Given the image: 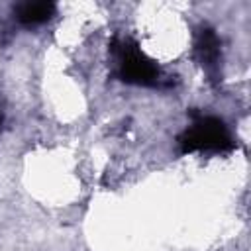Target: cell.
Wrapping results in <instances>:
<instances>
[{"label": "cell", "mask_w": 251, "mask_h": 251, "mask_svg": "<svg viewBox=\"0 0 251 251\" xmlns=\"http://www.w3.org/2000/svg\"><path fill=\"white\" fill-rule=\"evenodd\" d=\"M180 149L184 153L190 151H227L233 147L231 135L226 124L218 118L204 116L198 118L180 137Z\"/></svg>", "instance_id": "1"}, {"label": "cell", "mask_w": 251, "mask_h": 251, "mask_svg": "<svg viewBox=\"0 0 251 251\" xmlns=\"http://www.w3.org/2000/svg\"><path fill=\"white\" fill-rule=\"evenodd\" d=\"M194 51H196V57H198L200 65L206 67L208 71L218 65V57H220V39H218V35L214 33V29L202 27V29L198 31Z\"/></svg>", "instance_id": "3"}, {"label": "cell", "mask_w": 251, "mask_h": 251, "mask_svg": "<svg viewBox=\"0 0 251 251\" xmlns=\"http://www.w3.org/2000/svg\"><path fill=\"white\" fill-rule=\"evenodd\" d=\"M2 120H4V114H2V106H0V124H2Z\"/></svg>", "instance_id": "5"}, {"label": "cell", "mask_w": 251, "mask_h": 251, "mask_svg": "<svg viewBox=\"0 0 251 251\" xmlns=\"http://www.w3.org/2000/svg\"><path fill=\"white\" fill-rule=\"evenodd\" d=\"M55 14V4L53 2H22L14 8V16L20 24L25 25H35L47 22Z\"/></svg>", "instance_id": "4"}, {"label": "cell", "mask_w": 251, "mask_h": 251, "mask_svg": "<svg viewBox=\"0 0 251 251\" xmlns=\"http://www.w3.org/2000/svg\"><path fill=\"white\" fill-rule=\"evenodd\" d=\"M118 53L120 78L131 84H155L159 78V67L151 61L133 41H124L114 47Z\"/></svg>", "instance_id": "2"}]
</instances>
